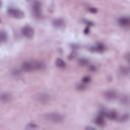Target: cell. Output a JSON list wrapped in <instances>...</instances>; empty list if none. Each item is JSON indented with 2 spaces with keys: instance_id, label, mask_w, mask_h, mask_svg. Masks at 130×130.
I'll return each mask as SVG.
<instances>
[{
  "instance_id": "7c38bea8",
  "label": "cell",
  "mask_w": 130,
  "mask_h": 130,
  "mask_svg": "<svg viewBox=\"0 0 130 130\" xmlns=\"http://www.w3.org/2000/svg\"><path fill=\"white\" fill-rule=\"evenodd\" d=\"M104 115L107 117V118H109V119H111V120H113V119H116L117 118V113L115 112V111H110V112H106V113H104Z\"/></svg>"
},
{
  "instance_id": "8992f818",
  "label": "cell",
  "mask_w": 130,
  "mask_h": 130,
  "mask_svg": "<svg viewBox=\"0 0 130 130\" xmlns=\"http://www.w3.org/2000/svg\"><path fill=\"white\" fill-rule=\"evenodd\" d=\"M104 96L108 101H113L117 98V92L113 89H110V90H107L106 92H104Z\"/></svg>"
},
{
  "instance_id": "6da1fadb",
  "label": "cell",
  "mask_w": 130,
  "mask_h": 130,
  "mask_svg": "<svg viewBox=\"0 0 130 130\" xmlns=\"http://www.w3.org/2000/svg\"><path fill=\"white\" fill-rule=\"evenodd\" d=\"M44 118H45L47 121H49V122H51V123H55V124H57V123H62V121H63V119H64V117H63L61 114L56 113V112L47 113V114H45Z\"/></svg>"
},
{
  "instance_id": "e0dca14e",
  "label": "cell",
  "mask_w": 130,
  "mask_h": 130,
  "mask_svg": "<svg viewBox=\"0 0 130 130\" xmlns=\"http://www.w3.org/2000/svg\"><path fill=\"white\" fill-rule=\"evenodd\" d=\"M36 128H38V126L36 124H34V123H29V124H27L25 126V129H36Z\"/></svg>"
},
{
  "instance_id": "52a82bcc",
  "label": "cell",
  "mask_w": 130,
  "mask_h": 130,
  "mask_svg": "<svg viewBox=\"0 0 130 130\" xmlns=\"http://www.w3.org/2000/svg\"><path fill=\"white\" fill-rule=\"evenodd\" d=\"M21 68H22V70H24V71H32V70H35L34 62H32V61L23 62L22 65H21Z\"/></svg>"
},
{
  "instance_id": "7a4b0ae2",
  "label": "cell",
  "mask_w": 130,
  "mask_h": 130,
  "mask_svg": "<svg viewBox=\"0 0 130 130\" xmlns=\"http://www.w3.org/2000/svg\"><path fill=\"white\" fill-rule=\"evenodd\" d=\"M8 14L14 18H22L23 17V12L17 8H9L8 9Z\"/></svg>"
},
{
  "instance_id": "9c48e42d",
  "label": "cell",
  "mask_w": 130,
  "mask_h": 130,
  "mask_svg": "<svg viewBox=\"0 0 130 130\" xmlns=\"http://www.w3.org/2000/svg\"><path fill=\"white\" fill-rule=\"evenodd\" d=\"M118 22L122 26H128V25H130V18L129 17H125V16L124 17H120L118 19Z\"/></svg>"
},
{
  "instance_id": "8fae6325",
  "label": "cell",
  "mask_w": 130,
  "mask_h": 130,
  "mask_svg": "<svg viewBox=\"0 0 130 130\" xmlns=\"http://www.w3.org/2000/svg\"><path fill=\"white\" fill-rule=\"evenodd\" d=\"M11 100V94L8 92H4L1 94V101L2 103H8Z\"/></svg>"
},
{
  "instance_id": "d6986e66",
  "label": "cell",
  "mask_w": 130,
  "mask_h": 130,
  "mask_svg": "<svg viewBox=\"0 0 130 130\" xmlns=\"http://www.w3.org/2000/svg\"><path fill=\"white\" fill-rule=\"evenodd\" d=\"M88 11H91V12H96V9H94L93 7H88Z\"/></svg>"
},
{
  "instance_id": "ba28073f",
  "label": "cell",
  "mask_w": 130,
  "mask_h": 130,
  "mask_svg": "<svg viewBox=\"0 0 130 130\" xmlns=\"http://www.w3.org/2000/svg\"><path fill=\"white\" fill-rule=\"evenodd\" d=\"M105 115H104V113H101L96 118H95V120H94V123L98 125V126H101V127H103L104 125H105Z\"/></svg>"
},
{
  "instance_id": "5bb4252c",
  "label": "cell",
  "mask_w": 130,
  "mask_h": 130,
  "mask_svg": "<svg viewBox=\"0 0 130 130\" xmlns=\"http://www.w3.org/2000/svg\"><path fill=\"white\" fill-rule=\"evenodd\" d=\"M93 51H96V52H103L105 50V46L103 44H96V46L94 48H92Z\"/></svg>"
},
{
  "instance_id": "2e32d148",
  "label": "cell",
  "mask_w": 130,
  "mask_h": 130,
  "mask_svg": "<svg viewBox=\"0 0 130 130\" xmlns=\"http://www.w3.org/2000/svg\"><path fill=\"white\" fill-rule=\"evenodd\" d=\"M6 41H7L6 34H5V31H4V30H2V31H1V42H2V43H5Z\"/></svg>"
},
{
  "instance_id": "5b68a950",
  "label": "cell",
  "mask_w": 130,
  "mask_h": 130,
  "mask_svg": "<svg viewBox=\"0 0 130 130\" xmlns=\"http://www.w3.org/2000/svg\"><path fill=\"white\" fill-rule=\"evenodd\" d=\"M32 13L36 17H40L41 15V3L39 1H35L32 4Z\"/></svg>"
},
{
  "instance_id": "9a60e30c",
  "label": "cell",
  "mask_w": 130,
  "mask_h": 130,
  "mask_svg": "<svg viewBox=\"0 0 130 130\" xmlns=\"http://www.w3.org/2000/svg\"><path fill=\"white\" fill-rule=\"evenodd\" d=\"M53 24L55 25V26H62L63 24H64V21L62 20V19H60V18H58V19H55L54 21H53Z\"/></svg>"
},
{
  "instance_id": "3957f363",
  "label": "cell",
  "mask_w": 130,
  "mask_h": 130,
  "mask_svg": "<svg viewBox=\"0 0 130 130\" xmlns=\"http://www.w3.org/2000/svg\"><path fill=\"white\" fill-rule=\"evenodd\" d=\"M37 101L41 104H47L50 102V95L49 94H46V93H39L37 96H36Z\"/></svg>"
},
{
  "instance_id": "ffe728a7",
  "label": "cell",
  "mask_w": 130,
  "mask_h": 130,
  "mask_svg": "<svg viewBox=\"0 0 130 130\" xmlns=\"http://www.w3.org/2000/svg\"><path fill=\"white\" fill-rule=\"evenodd\" d=\"M79 63H80V64H86V63H87V61H86V60H80V61H79Z\"/></svg>"
},
{
  "instance_id": "30bf717a",
  "label": "cell",
  "mask_w": 130,
  "mask_h": 130,
  "mask_svg": "<svg viewBox=\"0 0 130 130\" xmlns=\"http://www.w3.org/2000/svg\"><path fill=\"white\" fill-rule=\"evenodd\" d=\"M32 62H34L35 70H42L45 68V64L43 62H40V61H32Z\"/></svg>"
},
{
  "instance_id": "277c9868",
  "label": "cell",
  "mask_w": 130,
  "mask_h": 130,
  "mask_svg": "<svg viewBox=\"0 0 130 130\" xmlns=\"http://www.w3.org/2000/svg\"><path fill=\"white\" fill-rule=\"evenodd\" d=\"M21 32H22V35L25 38H28L29 39V38H31L34 36V28L30 27V26H28V25H25L24 27H22Z\"/></svg>"
},
{
  "instance_id": "4fadbf2b",
  "label": "cell",
  "mask_w": 130,
  "mask_h": 130,
  "mask_svg": "<svg viewBox=\"0 0 130 130\" xmlns=\"http://www.w3.org/2000/svg\"><path fill=\"white\" fill-rule=\"evenodd\" d=\"M56 66L59 67V68H64V67L66 66V63H65V61L62 60L61 58H58V59L56 60Z\"/></svg>"
},
{
  "instance_id": "ac0fdd59",
  "label": "cell",
  "mask_w": 130,
  "mask_h": 130,
  "mask_svg": "<svg viewBox=\"0 0 130 130\" xmlns=\"http://www.w3.org/2000/svg\"><path fill=\"white\" fill-rule=\"evenodd\" d=\"M90 81V77L89 76H85V77H83L82 78V81H81V83H83V84H86V83H88Z\"/></svg>"
}]
</instances>
